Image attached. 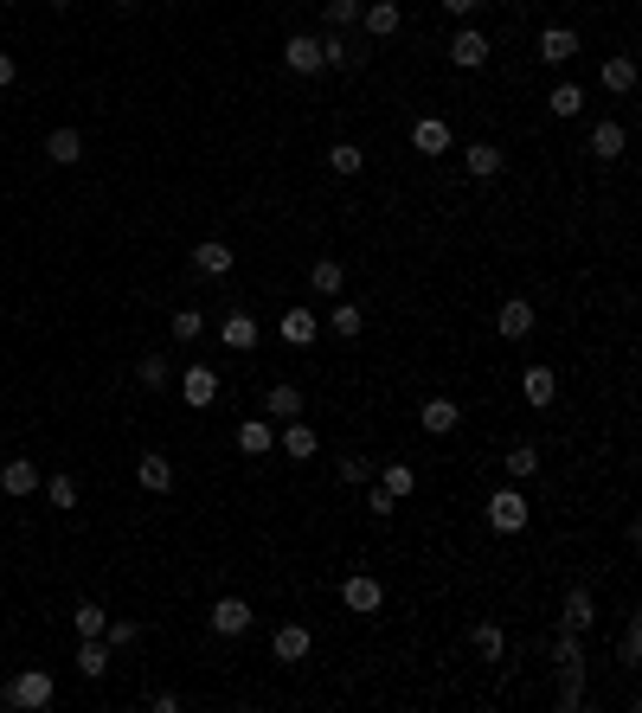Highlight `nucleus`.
Masks as SVG:
<instances>
[{
	"label": "nucleus",
	"instance_id": "f257e3e1",
	"mask_svg": "<svg viewBox=\"0 0 642 713\" xmlns=\"http://www.w3.org/2000/svg\"><path fill=\"white\" fill-rule=\"evenodd\" d=\"M58 701V688H52V675H45V669H20V675H13L7 681V688H0V707H52Z\"/></svg>",
	"mask_w": 642,
	"mask_h": 713
},
{
	"label": "nucleus",
	"instance_id": "f03ea898",
	"mask_svg": "<svg viewBox=\"0 0 642 713\" xmlns=\"http://www.w3.org/2000/svg\"><path fill=\"white\" fill-rule=\"evenodd\" d=\"M488 527H495V534H521V527L533 521V508H527V495L521 489H514V482H508V489H495V495H488Z\"/></svg>",
	"mask_w": 642,
	"mask_h": 713
},
{
	"label": "nucleus",
	"instance_id": "7ed1b4c3",
	"mask_svg": "<svg viewBox=\"0 0 642 713\" xmlns=\"http://www.w3.org/2000/svg\"><path fill=\"white\" fill-rule=\"evenodd\" d=\"M418 424H424V431H431V437H450L456 424H463V405H456L450 392H431V399L418 405Z\"/></svg>",
	"mask_w": 642,
	"mask_h": 713
},
{
	"label": "nucleus",
	"instance_id": "20e7f679",
	"mask_svg": "<svg viewBox=\"0 0 642 713\" xmlns=\"http://www.w3.org/2000/svg\"><path fill=\"white\" fill-rule=\"evenodd\" d=\"M321 65H328V71H360L366 45H354L347 33H328V26H321Z\"/></svg>",
	"mask_w": 642,
	"mask_h": 713
},
{
	"label": "nucleus",
	"instance_id": "39448f33",
	"mask_svg": "<svg viewBox=\"0 0 642 713\" xmlns=\"http://www.w3.org/2000/svg\"><path fill=\"white\" fill-rule=\"evenodd\" d=\"M277 450L289 463H309L315 450H321V437H315V424H302V418H283V431H277Z\"/></svg>",
	"mask_w": 642,
	"mask_h": 713
},
{
	"label": "nucleus",
	"instance_id": "423d86ee",
	"mask_svg": "<svg viewBox=\"0 0 642 713\" xmlns=\"http://www.w3.org/2000/svg\"><path fill=\"white\" fill-rule=\"evenodd\" d=\"M283 65L296 71V78H315V71H328V65H321V39H315V33H289Z\"/></svg>",
	"mask_w": 642,
	"mask_h": 713
},
{
	"label": "nucleus",
	"instance_id": "0eeeda50",
	"mask_svg": "<svg viewBox=\"0 0 642 713\" xmlns=\"http://www.w3.org/2000/svg\"><path fill=\"white\" fill-rule=\"evenodd\" d=\"M591 624H598V598H591L585 585H572V591H565V604H559V630H578V636H585Z\"/></svg>",
	"mask_w": 642,
	"mask_h": 713
},
{
	"label": "nucleus",
	"instance_id": "6e6552de",
	"mask_svg": "<svg viewBox=\"0 0 642 713\" xmlns=\"http://www.w3.org/2000/svg\"><path fill=\"white\" fill-rule=\"evenodd\" d=\"M495 328H501V341H527L533 335V302L527 296H508L495 309Z\"/></svg>",
	"mask_w": 642,
	"mask_h": 713
},
{
	"label": "nucleus",
	"instance_id": "1a4fd4ad",
	"mask_svg": "<svg viewBox=\"0 0 642 713\" xmlns=\"http://www.w3.org/2000/svg\"><path fill=\"white\" fill-rule=\"evenodd\" d=\"M360 26H366L373 39H392V33L405 26V7H399V0H366V7H360Z\"/></svg>",
	"mask_w": 642,
	"mask_h": 713
},
{
	"label": "nucleus",
	"instance_id": "9d476101",
	"mask_svg": "<svg viewBox=\"0 0 642 713\" xmlns=\"http://www.w3.org/2000/svg\"><path fill=\"white\" fill-rule=\"evenodd\" d=\"M450 65H456V71H482V65H488V33L463 26V33L450 39Z\"/></svg>",
	"mask_w": 642,
	"mask_h": 713
},
{
	"label": "nucleus",
	"instance_id": "9b49d317",
	"mask_svg": "<svg viewBox=\"0 0 642 713\" xmlns=\"http://www.w3.org/2000/svg\"><path fill=\"white\" fill-rule=\"evenodd\" d=\"M553 669H559V681H585V649H578V630H553Z\"/></svg>",
	"mask_w": 642,
	"mask_h": 713
},
{
	"label": "nucleus",
	"instance_id": "f8f14e48",
	"mask_svg": "<svg viewBox=\"0 0 642 713\" xmlns=\"http://www.w3.org/2000/svg\"><path fill=\"white\" fill-rule=\"evenodd\" d=\"M232 245H225V238H200V245H193V270H200V277H232Z\"/></svg>",
	"mask_w": 642,
	"mask_h": 713
},
{
	"label": "nucleus",
	"instance_id": "ddd939ff",
	"mask_svg": "<svg viewBox=\"0 0 642 713\" xmlns=\"http://www.w3.org/2000/svg\"><path fill=\"white\" fill-rule=\"evenodd\" d=\"M180 399H187L193 412H206V405L219 399V373H212V367H187V373H180Z\"/></svg>",
	"mask_w": 642,
	"mask_h": 713
},
{
	"label": "nucleus",
	"instance_id": "4468645a",
	"mask_svg": "<svg viewBox=\"0 0 642 713\" xmlns=\"http://www.w3.org/2000/svg\"><path fill=\"white\" fill-rule=\"evenodd\" d=\"M521 392H527L533 412H546V405H553V392H559V373L546 367V360H533V367L521 373Z\"/></svg>",
	"mask_w": 642,
	"mask_h": 713
},
{
	"label": "nucleus",
	"instance_id": "2eb2a0df",
	"mask_svg": "<svg viewBox=\"0 0 642 713\" xmlns=\"http://www.w3.org/2000/svg\"><path fill=\"white\" fill-rule=\"evenodd\" d=\"M206 624H212V636H244V630H251V604H244V598H219Z\"/></svg>",
	"mask_w": 642,
	"mask_h": 713
},
{
	"label": "nucleus",
	"instance_id": "dca6fc26",
	"mask_svg": "<svg viewBox=\"0 0 642 713\" xmlns=\"http://www.w3.org/2000/svg\"><path fill=\"white\" fill-rule=\"evenodd\" d=\"M270 649H277V662H309V649H315V636H309V624H283L277 636H270Z\"/></svg>",
	"mask_w": 642,
	"mask_h": 713
},
{
	"label": "nucleus",
	"instance_id": "f3484780",
	"mask_svg": "<svg viewBox=\"0 0 642 713\" xmlns=\"http://www.w3.org/2000/svg\"><path fill=\"white\" fill-rule=\"evenodd\" d=\"M341 604H347V611H360V617H373L379 604H386V591H379V579H366V572H354V579L341 585Z\"/></svg>",
	"mask_w": 642,
	"mask_h": 713
},
{
	"label": "nucleus",
	"instance_id": "a211bd4d",
	"mask_svg": "<svg viewBox=\"0 0 642 713\" xmlns=\"http://www.w3.org/2000/svg\"><path fill=\"white\" fill-rule=\"evenodd\" d=\"M277 335H283L289 347H315V335H321V315H315V309H283Z\"/></svg>",
	"mask_w": 642,
	"mask_h": 713
},
{
	"label": "nucleus",
	"instance_id": "6ab92c4d",
	"mask_svg": "<svg viewBox=\"0 0 642 713\" xmlns=\"http://www.w3.org/2000/svg\"><path fill=\"white\" fill-rule=\"evenodd\" d=\"M411 148H418V155H450V123H443V116H418V123H411Z\"/></svg>",
	"mask_w": 642,
	"mask_h": 713
},
{
	"label": "nucleus",
	"instance_id": "aec40b11",
	"mask_svg": "<svg viewBox=\"0 0 642 713\" xmlns=\"http://www.w3.org/2000/svg\"><path fill=\"white\" fill-rule=\"evenodd\" d=\"M598 84L610 90V97H630V90H636V58L630 52H610L604 71H598Z\"/></svg>",
	"mask_w": 642,
	"mask_h": 713
},
{
	"label": "nucleus",
	"instance_id": "412c9836",
	"mask_svg": "<svg viewBox=\"0 0 642 713\" xmlns=\"http://www.w3.org/2000/svg\"><path fill=\"white\" fill-rule=\"evenodd\" d=\"M45 161H52V168H78V161H84V135L78 129H52V135H45Z\"/></svg>",
	"mask_w": 642,
	"mask_h": 713
},
{
	"label": "nucleus",
	"instance_id": "4be33fe9",
	"mask_svg": "<svg viewBox=\"0 0 642 713\" xmlns=\"http://www.w3.org/2000/svg\"><path fill=\"white\" fill-rule=\"evenodd\" d=\"M238 450H244V457H270V450H277V424H270V418H244L238 424Z\"/></svg>",
	"mask_w": 642,
	"mask_h": 713
},
{
	"label": "nucleus",
	"instance_id": "5701e85b",
	"mask_svg": "<svg viewBox=\"0 0 642 713\" xmlns=\"http://www.w3.org/2000/svg\"><path fill=\"white\" fill-rule=\"evenodd\" d=\"M540 58H546V65H572V58H578V33H572V26H546V33H540Z\"/></svg>",
	"mask_w": 642,
	"mask_h": 713
},
{
	"label": "nucleus",
	"instance_id": "b1692460",
	"mask_svg": "<svg viewBox=\"0 0 642 713\" xmlns=\"http://www.w3.org/2000/svg\"><path fill=\"white\" fill-rule=\"evenodd\" d=\"M71 662H78V675H84V681H103V675H110V643H103V636H84Z\"/></svg>",
	"mask_w": 642,
	"mask_h": 713
},
{
	"label": "nucleus",
	"instance_id": "393cba45",
	"mask_svg": "<svg viewBox=\"0 0 642 713\" xmlns=\"http://www.w3.org/2000/svg\"><path fill=\"white\" fill-rule=\"evenodd\" d=\"M264 418H270V424H283V418H302V392L289 386V379H277V386L264 392Z\"/></svg>",
	"mask_w": 642,
	"mask_h": 713
},
{
	"label": "nucleus",
	"instance_id": "a878e982",
	"mask_svg": "<svg viewBox=\"0 0 642 713\" xmlns=\"http://www.w3.org/2000/svg\"><path fill=\"white\" fill-rule=\"evenodd\" d=\"M219 341L232 347V354H251V347H257V322H251L244 309H232V315L219 322Z\"/></svg>",
	"mask_w": 642,
	"mask_h": 713
},
{
	"label": "nucleus",
	"instance_id": "bb28decb",
	"mask_svg": "<svg viewBox=\"0 0 642 713\" xmlns=\"http://www.w3.org/2000/svg\"><path fill=\"white\" fill-rule=\"evenodd\" d=\"M0 489H7V495H33V489H39V463H33V457L0 463Z\"/></svg>",
	"mask_w": 642,
	"mask_h": 713
},
{
	"label": "nucleus",
	"instance_id": "cd10ccee",
	"mask_svg": "<svg viewBox=\"0 0 642 713\" xmlns=\"http://www.w3.org/2000/svg\"><path fill=\"white\" fill-rule=\"evenodd\" d=\"M135 476H142V489H148V495H167V489H174V463H167L161 450H148V457L135 463Z\"/></svg>",
	"mask_w": 642,
	"mask_h": 713
},
{
	"label": "nucleus",
	"instance_id": "c85d7f7f",
	"mask_svg": "<svg viewBox=\"0 0 642 713\" xmlns=\"http://www.w3.org/2000/svg\"><path fill=\"white\" fill-rule=\"evenodd\" d=\"M341 283H347L341 257H315V264H309V290L315 296H341Z\"/></svg>",
	"mask_w": 642,
	"mask_h": 713
},
{
	"label": "nucleus",
	"instance_id": "c756f323",
	"mask_svg": "<svg viewBox=\"0 0 642 713\" xmlns=\"http://www.w3.org/2000/svg\"><path fill=\"white\" fill-rule=\"evenodd\" d=\"M360 7H366V0H321V26H328V33H354Z\"/></svg>",
	"mask_w": 642,
	"mask_h": 713
},
{
	"label": "nucleus",
	"instance_id": "7c9ffc66",
	"mask_svg": "<svg viewBox=\"0 0 642 713\" xmlns=\"http://www.w3.org/2000/svg\"><path fill=\"white\" fill-rule=\"evenodd\" d=\"M623 148H630V135H623V123H598V129H591V155H598L604 168L623 155Z\"/></svg>",
	"mask_w": 642,
	"mask_h": 713
},
{
	"label": "nucleus",
	"instance_id": "2f4dec72",
	"mask_svg": "<svg viewBox=\"0 0 642 713\" xmlns=\"http://www.w3.org/2000/svg\"><path fill=\"white\" fill-rule=\"evenodd\" d=\"M463 168L476 174V180H495V174H501V148H495V142H469V148H463Z\"/></svg>",
	"mask_w": 642,
	"mask_h": 713
},
{
	"label": "nucleus",
	"instance_id": "473e14b6",
	"mask_svg": "<svg viewBox=\"0 0 642 713\" xmlns=\"http://www.w3.org/2000/svg\"><path fill=\"white\" fill-rule=\"evenodd\" d=\"M469 649L488 656V662H501L508 656V636H501V624H469Z\"/></svg>",
	"mask_w": 642,
	"mask_h": 713
},
{
	"label": "nucleus",
	"instance_id": "72a5a7b5",
	"mask_svg": "<svg viewBox=\"0 0 642 713\" xmlns=\"http://www.w3.org/2000/svg\"><path fill=\"white\" fill-rule=\"evenodd\" d=\"M379 489H386L392 502H405V495H418V469H411V463H386V476H379Z\"/></svg>",
	"mask_w": 642,
	"mask_h": 713
},
{
	"label": "nucleus",
	"instance_id": "f704fd0d",
	"mask_svg": "<svg viewBox=\"0 0 642 713\" xmlns=\"http://www.w3.org/2000/svg\"><path fill=\"white\" fill-rule=\"evenodd\" d=\"M546 110H553L559 123H572V116L585 110V90H578V84H553V97H546Z\"/></svg>",
	"mask_w": 642,
	"mask_h": 713
},
{
	"label": "nucleus",
	"instance_id": "c9c22d12",
	"mask_svg": "<svg viewBox=\"0 0 642 713\" xmlns=\"http://www.w3.org/2000/svg\"><path fill=\"white\" fill-rule=\"evenodd\" d=\"M328 328H334L341 341H354L360 328H366V309H354V302H334V309H328Z\"/></svg>",
	"mask_w": 642,
	"mask_h": 713
},
{
	"label": "nucleus",
	"instance_id": "e433bc0d",
	"mask_svg": "<svg viewBox=\"0 0 642 713\" xmlns=\"http://www.w3.org/2000/svg\"><path fill=\"white\" fill-rule=\"evenodd\" d=\"M501 469H508V482H527V476H540V450H533V444H514Z\"/></svg>",
	"mask_w": 642,
	"mask_h": 713
},
{
	"label": "nucleus",
	"instance_id": "4c0bfd02",
	"mask_svg": "<svg viewBox=\"0 0 642 713\" xmlns=\"http://www.w3.org/2000/svg\"><path fill=\"white\" fill-rule=\"evenodd\" d=\"M328 168H334V174H360V168H366V148H360V142H334V148H328Z\"/></svg>",
	"mask_w": 642,
	"mask_h": 713
},
{
	"label": "nucleus",
	"instance_id": "58836bf2",
	"mask_svg": "<svg viewBox=\"0 0 642 713\" xmlns=\"http://www.w3.org/2000/svg\"><path fill=\"white\" fill-rule=\"evenodd\" d=\"M135 379H142V386H148V392H161V386H167V379H174V367H167V360H161V354H142V360H135Z\"/></svg>",
	"mask_w": 642,
	"mask_h": 713
},
{
	"label": "nucleus",
	"instance_id": "ea45409f",
	"mask_svg": "<svg viewBox=\"0 0 642 713\" xmlns=\"http://www.w3.org/2000/svg\"><path fill=\"white\" fill-rule=\"evenodd\" d=\"M71 624H78V636H103V624H110V611H103L97 598H84V604H78V617H71Z\"/></svg>",
	"mask_w": 642,
	"mask_h": 713
},
{
	"label": "nucleus",
	"instance_id": "a19ab883",
	"mask_svg": "<svg viewBox=\"0 0 642 713\" xmlns=\"http://www.w3.org/2000/svg\"><path fill=\"white\" fill-rule=\"evenodd\" d=\"M45 502H52L58 514H71V508H78V482H71V476H52V482H45Z\"/></svg>",
	"mask_w": 642,
	"mask_h": 713
},
{
	"label": "nucleus",
	"instance_id": "79ce46f5",
	"mask_svg": "<svg viewBox=\"0 0 642 713\" xmlns=\"http://www.w3.org/2000/svg\"><path fill=\"white\" fill-rule=\"evenodd\" d=\"M167 328H174V341H200L206 335V315L200 309H174V322H167Z\"/></svg>",
	"mask_w": 642,
	"mask_h": 713
},
{
	"label": "nucleus",
	"instance_id": "37998d69",
	"mask_svg": "<svg viewBox=\"0 0 642 713\" xmlns=\"http://www.w3.org/2000/svg\"><path fill=\"white\" fill-rule=\"evenodd\" d=\"M103 643H110V649L142 643V624H129V617H110V624H103Z\"/></svg>",
	"mask_w": 642,
	"mask_h": 713
},
{
	"label": "nucleus",
	"instance_id": "c03bdc74",
	"mask_svg": "<svg viewBox=\"0 0 642 713\" xmlns=\"http://www.w3.org/2000/svg\"><path fill=\"white\" fill-rule=\"evenodd\" d=\"M334 476H341L347 489H360V482L373 476V463H366V457H341V463H334Z\"/></svg>",
	"mask_w": 642,
	"mask_h": 713
},
{
	"label": "nucleus",
	"instance_id": "a18cd8bd",
	"mask_svg": "<svg viewBox=\"0 0 642 713\" xmlns=\"http://www.w3.org/2000/svg\"><path fill=\"white\" fill-rule=\"evenodd\" d=\"M617 656L630 662V669L642 662V624H636V617H630V624H623V643H617Z\"/></svg>",
	"mask_w": 642,
	"mask_h": 713
},
{
	"label": "nucleus",
	"instance_id": "49530a36",
	"mask_svg": "<svg viewBox=\"0 0 642 713\" xmlns=\"http://www.w3.org/2000/svg\"><path fill=\"white\" fill-rule=\"evenodd\" d=\"M559 707H565V713L585 707V681H559Z\"/></svg>",
	"mask_w": 642,
	"mask_h": 713
},
{
	"label": "nucleus",
	"instance_id": "de8ad7c7",
	"mask_svg": "<svg viewBox=\"0 0 642 713\" xmlns=\"http://www.w3.org/2000/svg\"><path fill=\"white\" fill-rule=\"evenodd\" d=\"M392 508H399V502H392L386 489H366V514H392Z\"/></svg>",
	"mask_w": 642,
	"mask_h": 713
},
{
	"label": "nucleus",
	"instance_id": "09e8293b",
	"mask_svg": "<svg viewBox=\"0 0 642 713\" xmlns=\"http://www.w3.org/2000/svg\"><path fill=\"white\" fill-rule=\"evenodd\" d=\"M437 7H443V13H450V20H469V13H476V7H482V0H437Z\"/></svg>",
	"mask_w": 642,
	"mask_h": 713
},
{
	"label": "nucleus",
	"instance_id": "8fccbe9b",
	"mask_svg": "<svg viewBox=\"0 0 642 713\" xmlns=\"http://www.w3.org/2000/svg\"><path fill=\"white\" fill-rule=\"evenodd\" d=\"M13 78H20V65H13V52H0V90H7Z\"/></svg>",
	"mask_w": 642,
	"mask_h": 713
},
{
	"label": "nucleus",
	"instance_id": "3c124183",
	"mask_svg": "<svg viewBox=\"0 0 642 713\" xmlns=\"http://www.w3.org/2000/svg\"><path fill=\"white\" fill-rule=\"evenodd\" d=\"M45 7H52V13H65V7H71V0H45Z\"/></svg>",
	"mask_w": 642,
	"mask_h": 713
},
{
	"label": "nucleus",
	"instance_id": "603ef678",
	"mask_svg": "<svg viewBox=\"0 0 642 713\" xmlns=\"http://www.w3.org/2000/svg\"><path fill=\"white\" fill-rule=\"evenodd\" d=\"M116 7H122V13H135V7H142V0H116Z\"/></svg>",
	"mask_w": 642,
	"mask_h": 713
},
{
	"label": "nucleus",
	"instance_id": "864d4df0",
	"mask_svg": "<svg viewBox=\"0 0 642 713\" xmlns=\"http://www.w3.org/2000/svg\"><path fill=\"white\" fill-rule=\"evenodd\" d=\"M0 7H13V0H0Z\"/></svg>",
	"mask_w": 642,
	"mask_h": 713
}]
</instances>
